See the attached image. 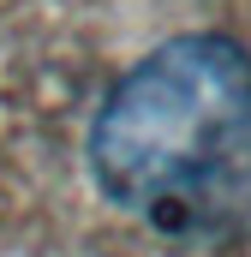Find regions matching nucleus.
<instances>
[{"instance_id": "nucleus-1", "label": "nucleus", "mask_w": 251, "mask_h": 257, "mask_svg": "<svg viewBox=\"0 0 251 257\" xmlns=\"http://www.w3.org/2000/svg\"><path fill=\"white\" fill-rule=\"evenodd\" d=\"M90 168L162 239H233L251 221V54L227 36L144 54L90 126Z\"/></svg>"}]
</instances>
